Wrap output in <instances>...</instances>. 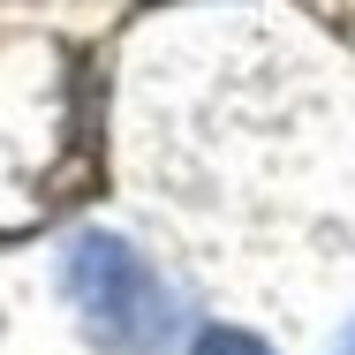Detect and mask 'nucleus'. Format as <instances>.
I'll list each match as a JSON object with an SVG mask.
<instances>
[{"label":"nucleus","mask_w":355,"mask_h":355,"mask_svg":"<svg viewBox=\"0 0 355 355\" xmlns=\"http://www.w3.org/2000/svg\"><path fill=\"white\" fill-rule=\"evenodd\" d=\"M61 295L76 302L83 333L106 355H174L182 302L121 234H76L61 257Z\"/></svg>","instance_id":"1"},{"label":"nucleus","mask_w":355,"mask_h":355,"mask_svg":"<svg viewBox=\"0 0 355 355\" xmlns=\"http://www.w3.org/2000/svg\"><path fill=\"white\" fill-rule=\"evenodd\" d=\"M197 355H272L257 333H234V325H212L205 340H197Z\"/></svg>","instance_id":"2"},{"label":"nucleus","mask_w":355,"mask_h":355,"mask_svg":"<svg viewBox=\"0 0 355 355\" xmlns=\"http://www.w3.org/2000/svg\"><path fill=\"white\" fill-rule=\"evenodd\" d=\"M340 355H355V333H348V340H340Z\"/></svg>","instance_id":"3"}]
</instances>
